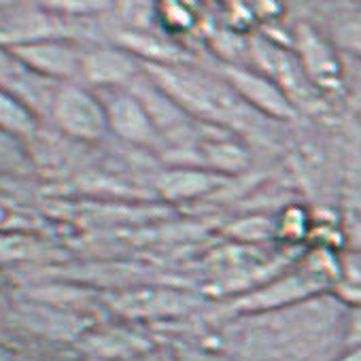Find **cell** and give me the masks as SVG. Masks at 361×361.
<instances>
[{
	"label": "cell",
	"instance_id": "obj_1",
	"mask_svg": "<svg viewBox=\"0 0 361 361\" xmlns=\"http://www.w3.org/2000/svg\"><path fill=\"white\" fill-rule=\"evenodd\" d=\"M151 81L166 92L185 113L198 115L209 123H230L243 130L253 128V109L228 85L188 73L185 68H172L168 64H147Z\"/></svg>",
	"mask_w": 361,
	"mask_h": 361
},
{
	"label": "cell",
	"instance_id": "obj_2",
	"mask_svg": "<svg viewBox=\"0 0 361 361\" xmlns=\"http://www.w3.org/2000/svg\"><path fill=\"white\" fill-rule=\"evenodd\" d=\"M249 49L253 60L262 68L264 77H268L289 98L293 106L298 104L312 113L325 109L321 92L310 83L295 54H289L287 49H283L281 45L266 37H251Z\"/></svg>",
	"mask_w": 361,
	"mask_h": 361
},
{
	"label": "cell",
	"instance_id": "obj_3",
	"mask_svg": "<svg viewBox=\"0 0 361 361\" xmlns=\"http://www.w3.org/2000/svg\"><path fill=\"white\" fill-rule=\"evenodd\" d=\"M295 56L310 79V83L321 92H340L342 87V66L334 47L308 24H298L293 32Z\"/></svg>",
	"mask_w": 361,
	"mask_h": 361
},
{
	"label": "cell",
	"instance_id": "obj_4",
	"mask_svg": "<svg viewBox=\"0 0 361 361\" xmlns=\"http://www.w3.org/2000/svg\"><path fill=\"white\" fill-rule=\"evenodd\" d=\"M224 75L230 83V87L251 106L259 109L266 115H272L276 119H291L295 117V106L289 102V98L264 75H257L253 71H245L238 66H224Z\"/></svg>",
	"mask_w": 361,
	"mask_h": 361
},
{
	"label": "cell",
	"instance_id": "obj_5",
	"mask_svg": "<svg viewBox=\"0 0 361 361\" xmlns=\"http://www.w3.org/2000/svg\"><path fill=\"white\" fill-rule=\"evenodd\" d=\"M327 272L325 270H308V272H300L287 279H281L276 283H272L266 289H259L247 298H243L236 306L238 308H264V306H276V304H285L298 298H304L308 293H314L319 289H323L327 285Z\"/></svg>",
	"mask_w": 361,
	"mask_h": 361
},
{
	"label": "cell",
	"instance_id": "obj_6",
	"mask_svg": "<svg viewBox=\"0 0 361 361\" xmlns=\"http://www.w3.org/2000/svg\"><path fill=\"white\" fill-rule=\"evenodd\" d=\"M196 304V298H192L185 291L178 289H138L130 291L119 300V308L128 314H145V317H157V314H176L185 312Z\"/></svg>",
	"mask_w": 361,
	"mask_h": 361
},
{
	"label": "cell",
	"instance_id": "obj_7",
	"mask_svg": "<svg viewBox=\"0 0 361 361\" xmlns=\"http://www.w3.org/2000/svg\"><path fill=\"white\" fill-rule=\"evenodd\" d=\"M58 117L64 123V128H68L75 134L94 138L98 134H102L106 119L102 109L98 106L96 100H92L90 96H85L83 92L77 90H68L58 98Z\"/></svg>",
	"mask_w": 361,
	"mask_h": 361
},
{
	"label": "cell",
	"instance_id": "obj_8",
	"mask_svg": "<svg viewBox=\"0 0 361 361\" xmlns=\"http://www.w3.org/2000/svg\"><path fill=\"white\" fill-rule=\"evenodd\" d=\"M109 117H111V123L115 126V130L128 140L142 142V145H155L159 138L155 123L151 121L147 109L142 106V102L136 96L113 98Z\"/></svg>",
	"mask_w": 361,
	"mask_h": 361
},
{
	"label": "cell",
	"instance_id": "obj_9",
	"mask_svg": "<svg viewBox=\"0 0 361 361\" xmlns=\"http://www.w3.org/2000/svg\"><path fill=\"white\" fill-rule=\"evenodd\" d=\"M221 183H226V176H221L219 172L180 168V170L164 172L157 178V190L161 196L170 200H188V198L204 196L215 188H219Z\"/></svg>",
	"mask_w": 361,
	"mask_h": 361
},
{
	"label": "cell",
	"instance_id": "obj_10",
	"mask_svg": "<svg viewBox=\"0 0 361 361\" xmlns=\"http://www.w3.org/2000/svg\"><path fill=\"white\" fill-rule=\"evenodd\" d=\"M202 155L219 172H240L249 164L247 151L232 140H209L202 145Z\"/></svg>",
	"mask_w": 361,
	"mask_h": 361
},
{
	"label": "cell",
	"instance_id": "obj_11",
	"mask_svg": "<svg viewBox=\"0 0 361 361\" xmlns=\"http://www.w3.org/2000/svg\"><path fill=\"white\" fill-rule=\"evenodd\" d=\"M87 73L92 79L102 83H119L132 77L134 64L126 54L117 51H102L94 56L87 64Z\"/></svg>",
	"mask_w": 361,
	"mask_h": 361
},
{
	"label": "cell",
	"instance_id": "obj_12",
	"mask_svg": "<svg viewBox=\"0 0 361 361\" xmlns=\"http://www.w3.org/2000/svg\"><path fill=\"white\" fill-rule=\"evenodd\" d=\"M126 41L138 54L149 56L151 64H168L170 66L172 62H178L180 58H183L178 47H174L172 43H168L164 39H157L153 35H128Z\"/></svg>",
	"mask_w": 361,
	"mask_h": 361
},
{
	"label": "cell",
	"instance_id": "obj_13",
	"mask_svg": "<svg viewBox=\"0 0 361 361\" xmlns=\"http://www.w3.org/2000/svg\"><path fill=\"white\" fill-rule=\"evenodd\" d=\"M334 39L355 56H361V9H346L334 20Z\"/></svg>",
	"mask_w": 361,
	"mask_h": 361
},
{
	"label": "cell",
	"instance_id": "obj_14",
	"mask_svg": "<svg viewBox=\"0 0 361 361\" xmlns=\"http://www.w3.org/2000/svg\"><path fill=\"white\" fill-rule=\"evenodd\" d=\"M26 54L30 56L32 62H37L41 68L47 71L68 73V68L73 66V58L68 56V51L60 47H37V49H26Z\"/></svg>",
	"mask_w": 361,
	"mask_h": 361
},
{
	"label": "cell",
	"instance_id": "obj_15",
	"mask_svg": "<svg viewBox=\"0 0 361 361\" xmlns=\"http://www.w3.org/2000/svg\"><path fill=\"white\" fill-rule=\"evenodd\" d=\"M230 234L245 240H262L272 234V224L266 217H249L230 228Z\"/></svg>",
	"mask_w": 361,
	"mask_h": 361
},
{
	"label": "cell",
	"instance_id": "obj_16",
	"mask_svg": "<svg viewBox=\"0 0 361 361\" xmlns=\"http://www.w3.org/2000/svg\"><path fill=\"white\" fill-rule=\"evenodd\" d=\"M348 236H350V243H353L357 249H361V221H359V219H353V221L348 224Z\"/></svg>",
	"mask_w": 361,
	"mask_h": 361
},
{
	"label": "cell",
	"instance_id": "obj_17",
	"mask_svg": "<svg viewBox=\"0 0 361 361\" xmlns=\"http://www.w3.org/2000/svg\"><path fill=\"white\" fill-rule=\"evenodd\" d=\"M342 361H361V348L353 350V353H350V355H346Z\"/></svg>",
	"mask_w": 361,
	"mask_h": 361
}]
</instances>
